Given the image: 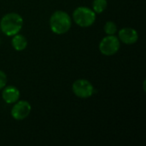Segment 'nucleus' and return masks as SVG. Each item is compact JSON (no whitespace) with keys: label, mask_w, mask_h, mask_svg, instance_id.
Returning <instances> with one entry per match:
<instances>
[{"label":"nucleus","mask_w":146,"mask_h":146,"mask_svg":"<svg viewBox=\"0 0 146 146\" xmlns=\"http://www.w3.org/2000/svg\"><path fill=\"white\" fill-rule=\"evenodd\" d=\"M107 5H108L107 0H93L92 10L97 14L103 13L106 9Z\"/></svg>","instance_id":"nucleus-10"},{"label":"nucleus","mask_w":146,"mask_h":146,"mask_svg":"<svg viewBox=\"0 0 146 146\" xmlns=\"http://www.w3.org/2000/svg\"><path fill=\"white\" fill-rule=\"evenodd\" d=\"M74 22L81 27H88L96 21V13L88 7L80 6L74 9L73 13Z\"/></svg>","instance_id":"nucleus-3"},{"label":"nucleus","mask_w":146,"mask_h":146,"mask_svg":"<svg viewBox=\"0 0 146 146\" xmlns=\"http://www.w3.org/2000/svg\"><path fill=\"white\" fill-rule=\"evenodd\" d=\"M12 46L13 48L17 50V51H21L23 50H25L27 46V38L21 35V34H15L14 36H12Z\"/></svg>","instance_id":"nucleus-9"},{"label":"nucleus","mask_w":146,"mask_h":146,"mask_svg":"<svg viewBox=\"0 0 146 146\" xmlns=\"http://www.w3.org/2000/svg\"><path fill=\"white\" fill-rule=\"evenodd\" d=\"M118 38L126 44H133L139 39L138 32L132 27H123L119 31Z\"/></svg>","instance_id":"nucleus-7"},{"label":"nucleus","mask_w":146,"mask_h":146,"mask_svg":"<svg viewBox=\"0 0 146 146\" xmlns=\"http://www.w3.org/2000/svg\"><path fill=\"white\" fill-rule=\"evenodd\" d=\"M72 90L74 95L80 98H88L92 97L95 92L92 84L89 80L84 79L75 80L73 84Z\"/></svg>","instance_id":"nucleus-5"},{"label":"nucleus","mask_w":146,"mask_h":146,"mask_svg":"<svg viewBox=\"0 0 146 146\" xmlns=\"http://www.w3.org/2000/svg\"><path fill=\"white\" fill-rule=\"evenodd\" d=\"M72 21L69 15L62 10H57L52 14L50 19V27L56 34H64L71 28Z\"/></svg>","instance_id":"nucleus-2"},{"label":"nucleus","mask_w":146,"mask_h":146,"mask_svg":"<svg viewBox=\"0 0 146 146\" xmlns=\"http://www.w3.org/2000/svg\"><path fill=\"white\" fill-rule=\"evenodd\" d=\"M0 44H1V39H0Z\"/></svg>","instance_id":"nucleus-13"},{"label":"nucleus","mask_w":146,"mask_h":146,"mask_svg":"<svg viewBox=\"0 0 146 146\" xmlns=\"http://www.w3.org/2000/svg\"><path fill=\"white\" fill-rule=\"evenodd\" d=\"M2 98L3 101L8 104H15L20 98V91L13 86H7L3 90Z\"/></svg>","instance_id":"nucleus-8"},{"label":"nucleus","mask_w":146,"mask_h":146,"mask_svg":"<svg viewBox=\"0 0 146 146\" xmlns=\"http://www.w3.org/2000/svg\"><path fill=\"white\" fill-rule=\"evenodd\" d=\"M23 19L17 13H8L3 16L0 21V30L7 36H14L21 30Z\"/></svg>","instance_id":"nucleus-1"},{"label":"nucleus","mask_w":146,"mask_h":146,"mask_svg":"<svg viewBox=\"0 0 146 146\" xmlns=\"http://www.w3.org/2000/svg\"><path fill=\"white\" fill-rule=\"evenodd\" d=\"M7 84V75L2 70H0V90L5 87Z\"/></svg>","instance_id":"nucleus-12"},{"label":"nucleus","mask_w":146,"mask_h":146,"mask_svg":"<svg viewBox=\"0 0 146 146\" xmlns=\"http://www.w3.org/2000/svg\"><path fill=\"white\" fill-rule=\"evenodd\" d=\"M31 110V104L27 101H18L14 104L11 109V115L16 121H22L30 115Z\"/></svg>","instance_id":"nucleus-6"},{"label":"nucleus","mask_w":146,"mask_h":146,"mask_svg":"<svg viewBox=\"0 0 146 146\" xmlns=\"http://www.w3.org/2000/svg\"><path fill=\"white\" fill-rule=\"evenodd\" d=\"M104 32L107 35H115L117 32V26L114 21H107L104 25Z\"/></svg>","instance_id":"nucleus-11"},{"label":"nucleus","mask_w":146,"mask_h":146,"mask_svg":"<svg viewBox=\"0 0 146 146\" xmlns=\"http://www.w3.org/2000/svg\"><path fill=\"white\" fill-rule=\"evenodd\" d=\"M121 42L115 35H107L99 44V50L104 56H113L120 49Z\"/></svg>","instance_id":"nucleus-4"}]
</instances>
